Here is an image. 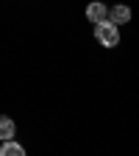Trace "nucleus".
I'll use <instances>...</instances> for the list:
<instances>
[{
	"mask_svg": "<svg viewBox=\"0 0 139 156\" xmlns=\"http://www.w3.org/2000/svg\"><path fill=\"white\" fill-rule=\"evenodd\" d=\"M95 39L100 42L103 48H117L120 42V31L111 20H103V23H95Z\"/></svg>",
	"mask_w": 139,
	"mask_h": 156,
	"instance_id": "f257e3e1",
	"label": "nucleus"
},
{
	"mask_svg": "<svg viewBox=\"0 0 139 156\" xmlns=\"http://www.w3.org/2000/svg\"><path fill=\"white\" fill-rule=\"evenodd\" d=\"M86 20H89V23H103V20H109V9H106V3H100V0L89 3V6H86Z\"/></svg>",
	"mask_w": 139,
	"mask_h": 156,
	"instance_id": "f03ea898",
	"label": "nucleus"
},
{
	"mask_svg": "<svg viewBox=\"0 0 139 156\" xmlns=\"http://www.w3.org/2000/svg\"><path fill=\"white\" fill-rule=\"evenodd\" d=\"M109 17H111L114 25H123V23H128V20H131V9H128V6H114V9L109 11Z\"/></svg>",
	"mask_w": 139,
	"mask_h": 156,
	"instance_id": "7ed1b4c3",
	"label": "nucleus"
},
{
	"mask_svg": "<svg viewBox=\"0 0 139 156\" xmlns=\"http://www.w3.org/2000/svg\"><path fill=\"white\" fill-rule=\"evenodd\" d=\"M14 120H11V117H0V140H11V136H14Z\"/></svg>",
	"mask_w": 139,
	"mask_h": 156,
	"instance_id": "20e7f679",
	"label": "nucleus"
},
{
	"mask_svg": "<svg viewBox=\"0 0 139 156\" xmlns=\"http://www.w3.org/2000/svg\"><path fill=\"white\" fill-rule=\"evenodd\" d=\"M0 153H3V156H23L25 148H23V145H17V142H11V140H6V145L0 148Z\"/></svg>",
	"mask_w": 139,
	"mask_h": 156,
	"instance_id": "39448f33",
	"label": "nucleus"
}]
</instances>
